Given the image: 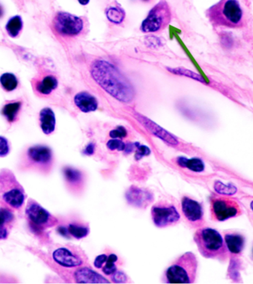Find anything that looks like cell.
<instances>
[{
    "label": "cell",
    "mask_w": 253,
    "mask_h": 284,
    "mask_svg": "<svg viewBox=\"0 0 253 284\" xmlns=\"http://www.w3.org/2000/svg\"><path fill=\"white\" fill-rule=\"evenodd\" d=\"M91 73L96 82L111 97L122 103L133 101L135 91L123 73L113 64L97 60L91 66Z\"/></svg>",
    "instance_id": "1"
},
{
    "label": "cell",
    "mask_w": 253,
    "mask_h": 284,
    "mask_svg": "<svg viewBox=\"0 0 253 284\" xmlns=\"http://www.w3.org/2000/svg\"><path fill=\"white\" fill-rule=\"evenodd\" d=\"M27 195L15 175L9 169L0 170V205L11 210L22 208Z\"/></svg>",
    "instance_id": "2"
},
{
    "label": "cell",
    "mask_w": 253,
    "mask_h": 284,
    "mask_svg": "<svg viewBox=\"0 0 253 284\" xmlns=\"http://www.w3.org/2000/svg\"><path fill=\"white\" fill-rule=\"evenodd\" d=\"M207 14L215 26L235 28L243 25V12L238 0H220L207 10Z\"/></svg>",
    "instance_id": "3"
},
{
    "label": "cell",
    "mask_w": 253,
    "mask_h": 284,
    "mask_svg": "<svg viewBox=\"0 0 253 284\" xmlns=\"http://www.w3.org/2000/svg\"><path fill=\"white\" fill-rule=\"evenodd\" d=\"M198 261L196 255L188 252L179 257L164 274L165 283H192L197 272Z\"/></svg>",
    "instance_id": "4"
},
{
    "label": "cell",
    "mask_w": 253,
    "mask_h": 284,
    "mask_svg": "<svg viewBox=\"0 0 253 284\" xmlns=\"http://www.w3.org/2000/svg\"><path fill=\"white\" fill-rule=\"evenodd\" d=\"M199 252L207 258H221L227 255V246L221 234L211 228H202L194 235Z\"/></svg>",
    "instance_id": "5"
},
{
    "label": "cell",
    "mask_w": 253,
    "mask_h": 284,
    "mask_svg": "<svg viewBox=\"0 0 253 284\" xmlns=\"http://www.w3.org/2000/svg\"><path fill=\"white\" fill-rule=\"evenodd\" d=\"M26 216L30 229L36 233L45 231L58 224L57 219L34 199H29L27 203Z\"/></svg>",
    "instance_id": "6"
},
{
    "label": "cell",
    "mask_w": 253,
    "mask_h": 284,
    "mask_svg": "<svg viewBox=\"0 0 253 284\" xmlns=\"http://www.w3.org/2000/svg\"><path fill=\"white\" fill-rule=\"evenodd\" d=\"M172 18L171 8L166 0H160L150 11L141 24L144 33H155L164 29Z\"/></svg>",
    "instance_id": "7"
},
{
    "label": "cell",
    "mask_w": 253,
    "mask_h": 284,
    "mask_svg": "<svg viewBox=\"0 0 253 284\" xmlns=\"http://www.w3.org/2000/svg\"><path fill=\"white\" fill-rule=\"evenodd\" d=\"M53 164V153L51 148L44 145H36L27 150L24 164L29 169L48 172Z\"/></svg>",
    "instance_id": "8"
},
{
    "label": "cell",
    "mask_w": 253,
    "mask_h": 284,
    "mask_svg": "<svg viewBox=\"0 0 253 284\" xmlns=\"http://www.w3.org/2000/svg\"><path fill=\"white\" fill-rule=\"evenodd\" d=\"M53 26L58 35L63 37H73L82 32L84 22L80 17L73 14L60 12L55 16Z\"/></svg>",
    "instance_id": "9"
},
{
    "label": "cell",
    "mask_w": 253,
    "mask_h": 284,
    "mask_svg": "<svg viewBox=\"0 0 253 284\" xmlns=\"http://www.w3.org/2000/svg\"><path fill=\"white\" fill-rule=\"evenodd\" d=\"M152 221L156 227L160 228L175 225L180 221V215L174 205L161 202L152 207Z\"/></svg>",
    "instance_id": "10"
},
{
    "label": "cell",
    "mask_w": 253,
    "mask_h": 284,
    "mask_svg": "<svg viewBox=\"0 0 253 284\" xmlns=\"http://www.w3.org/2000/svg\"><path fill=\"white\" fill-rule=\"evenodd\" d=\"M240 212L239 206L233 200L220 198L212 202V215L216 221H224L235 217Z\"/></svg>",
    "instance_id": "11"
},
{
    "label": "cell",
    "mask_w": 253,
    "mask_h": 284,
    "mask_svg": "<svg viewBox=\"0 0 253 284\" xmlns=\"http://www.w3.org/2000/svg\"><path fill=\"white\" fill-rule=\"evenodd\" d=\"M31 83L35 93L42 97L51 95L59 84L57 78L53 74H44L39 77L33 78Z\"/></svg>",
    "instance_id": "12"
},
{
    "label": "cell",
    "mask_w": 253,
    "mask_h": 284,
    "mask_svg": "<svg viewBox=\"0 0 253 284\" xmlns=\"http://www.w3.org/2000/svg\"><path fill=\"white\" fill-rule=\"evenodd\" d=\"M182 209L184 216L191 224L198 225L203 221V210L200 204L188 197H184L182 201Z\"/></svg>",
    "instance_id": "13"
},
{
    "label": "cell",
    "mask_w": 253,
    "mask_h": 284,
    "mask_svg": "<svg viewBox=\"0 0 253 284\" xmlns=\"http://www.w3.org/2000/svg\"><path fill=\"white\" fill-rule=\"evenodd\" d=\"M53 258L58 264L64 267H76L82 264L81 258L73 254L67 248L62 247L56 249L53 252Z\"/></svg>",
    "instance_id": "14"
},
{
    "label": "cell",
    "mask_w": 253,
    "mask_h": 284,
    "mask_svg": "<svg viewBox=\"0 0 253 284\" xmlns=\"http://www.w3.org/2000/svg\"><path fill=\"white\" fill-rule=\"evenodd\" d=\"M15 223V216L12 210L0 207V240L9 238Z\"/></svg>",
    "instance_id": "15"
},
{
    "label": "cell",
    "mask_w": 253,
    "mask_h": 284,
    "mask_svg": "<svg viewBox=\"0 0 253 284\" xmlns=\"http://www.w3.org/2000/svg\"><path fill=\"white\" fill-rule=\"evenodd\" d=\"M74 103L81 112L86 114L94 112L98 109V100L88 92L77 93L74 97Z\"/></svg>",
    "instance_id": "16"
},
{
    "label": "cell",
    "mask_w": 253,
    "mask_h": 284,
    "mask_svg": "<svg viewBox=\"0 0 253 284\" xmlns=\"http://www.w3.org/2000/svg\"><path fill=\"white\" fill-rule=\"evenodd\" d=\"M39 123L45 135L53 133L56 128V117L53 110L50 108H43L39 113Z\"/></svg>",
    "instance_id": "17"
},
{
    "label": "cell",
    "mask_w": 253,
    "mask_h": 284,
    "mask_svg": "<svg viewBox=\"0 0 253 284\" xmlns=\"http://www.w3.org/2000/svg\"><path fill=\"white\" fill-rule=\"evenodd\" d=\"M77 283H109V280L102 277L101 274L91 270L89 268L78 269L74 274Z\"/></svg>",
    "instance_id": "18"
},
{
    "label": "cell",
    "mask_w": 253,
    "mask_h": 284,
    "mask_svg": "<svg viewBox=\"0 0 253 284\" xmlns=\"http://www.w3.org/2000/svg\"><path fill=\"white\" fill-rule=\"evenodd\" d=\"M138 119H139L141 123L144 124L143 125L145 126L151 133H153L155 136L161 138L165 142H167L170 144H174V145L178 144V141L174 136L170 134L166 130L162 129L161 127L158 126L156 124L149 120L147 118L141 117H139Z\"/></svg>",
    "instance_id": "19"
},
{
    "label": "cell",
    "mask_w": 253,
    "mask_h": 284,
    "mask_svg": "<svg viewBox=\"0 0 253 284\" xmlns=\"http://www.w3.org/2000/svg\"><path fill=\"white\" fill-rule=\"evenodd\" d=\"M22 100H13L7 102L3 106L1 114L10 124H13L18 119L19 114L23 107Z\"/></svg>",
    "instance_id": "20"
},
{
    "label": "cell",
    "mask_w": 253,
    "mask_h": 284,
    "mask_svg": "<svg viewBox=\"0 0 253 284\" xmlns=\"http://www.w3.org/2000/svg\"><path fill=\"white\" fill-rule=\"evenodd\" d=\"M227 249L231 253L239 254L244 245V238L238 234H227L224 237Z\"/></svg>",
    "instance_id": "21"
},
{
    "label": "cell",
    "mask_w": 253,
    "mask_h": 284,
    "mask_svg": "<svg viewBox=\"0 0 253 284\" xmlns=\"http://www.w3.org/2000/svg\"><path fill=\"white\" fill-rule=\"evenodd\" d=\"M177 161L178 164L181 167L188 168L193 172H203L205 168L204 162L200 158H193L188 159L185 157H179L177 158Z\"/></svg>",
    "instance_id": "22"
},
{
    "label": "cell",
    "mask_w": 253,
    "mask_h": 284,
    "mask_svg": "<svg viewBox=\"0 0 253 284\" xmlns=\"http://www.w3.org/2000/svg\"><path fill=\"white\" fill-rule=\"evenodd\" d=\"M105 14H106L108 20L116 25L121 24L125 20V16H126L125 10L119 5L110 6L106 9Z\"/></svg>",
    "instance_id": "23"
},
{
    "label": "cell",
    "mask_w": 253,
    "mask_h": 284,
    "mask_svg": "<svg viewBox=\"0 0 253 284\" xmlns=\"http://www.w3.org/2000/svg\"><path fill=\"white\" fill-rule=\"evenodd\" d=\"M23 22L20 16H14L8 22L6 30L8 34L12 38H16L23 31Z\"/></svg>",
    "instance_id": "24"
},
{
    "label": "cell",
    "mask_w": 253,
    "mask_h": 284,
    "mask_svg": "<svg viewBox=\"0 0 253 284\" xmlns=\"http://www.w3.org/2000/svg\"><path fill=\"white\" fill-rule=\"evenodd\" d=\"M0 84L7 92L15 90L19 85L17 76L12 73H5L0 76Z\"/></svg>",
    "instance_id": "25"
},
{
    "label": "cell",
    "mask_w": 253,
    "mask_h": 284,
    "mask_svg": "<svg viewBox=\"0 0 253 284\" xmlns=\"http://www.w3.org/2000/svg\"><path fill=\"white\" fill-rule=\"evenodd\" d=\"M64 173L66 180L70 184L78 186L81 183L82 176L79 171L72 169V168H66L64 169Z\"/></svg>",
    "instance_id": "26"
},
{
    "label": "cell",
    "mask_w": 253,
    "mask_h": 284,
    "mask_svg": "<svg viewBox=\"0 0 253 284\" xmlns=\"http://www.w3.org/2000/svg\"><path fill=\"white\" fill-rule=\"evenodd\" d=\"M215 191L218 194L223 195V196H232V195L236 194L237 187L233 184H224L221 181H216L214 184Z\"/></svg>",
    "instance_id": "27"
},
{
    "label": "cell",
    "mask_w": 253,
    "mask_h": 284,
    "mask_svg": "<svg viewBox=\"0 0 253 284\" xmlns=\"http://www.w3.org/2000/svg\"><path fill=\"white\" fill-rule=\"evenodd\" d=\"M68 232L74 238H77V239H81V238L87 236L89 233V230L87 227H82V226L70 224L68 226Z\"/></svg>",
    "instance_id": "28"
},
{
    "label": "cell",
    "mask_w": 253,
    "mask_h": 284,
    "mask_svg": "<svg viewBox=\"0 0 253 284\" xmlns=\"http://www.w3.org/2000/svg\"><path fill=\"white\" fill-rule=\"evenodd\" d=\"M118 258L115 254H111L107 259L106 265L102 268V271L107 275H111L116 271V266L115 263L117 261Z\"/></svg>",
    "instance_id": "29"
},
{
    "label": "cell",
    "mask_w": 253,
    "mask_h": 284,
    "mask_svg": "<svg viewBox=\"0 0 253 284\" xmlns=\"http://www.w3.org/2000/svg\"><path fill=\"white\" fill-rule=\"evenodd\" d=\"M168 70L174 74L180 75V76H188V77L195 78V79L199 80V81H203L202 77L199 76L196 73L187 70V69L182 68V67H177V68H167Z\"/></svg>",
    "instance_id": "30"
},
{
    "label": "cell",
    "mask_w": 253,
    "mask_h": 284,
    "mask_svg": "<svg viewBox=\"0 0 253 284\" xmlns=\"http://www.w3.org/2000/svg\"><path fill=\"white\" fill-rule=\"evenodd\" d=\"M107 147L111 150H119V151H123L125 150L126 144L121 140H118L117 139H114L110 140L107 144Z\"/></svg>",
    "instance_id": "31"
},
{
    "label": "cell",
    "mask_w": 253,
    "mask_h": 284,
    "mask_svg": "<svg viewBox=\"0 0 253 284\" xmlns=\"http://www.w3.org/2000/svg\"><path fill=\"white\" fill-rule=\"evenodd\" d=\"M11 147L9 140L0 136V157H6L10 153Z\"/></svg>",
    "instance_id": "32"
},
{
    "label": "cell",
    "mask_w": 253,
    "mask_h": 284,
    "mask_svg": "<svg viewBox=\"0 0 253 284\" xmlns=\"http://www.w3.org/2000/svg\"><path fill=\"white\" fill-rule=\"evenodd\" d=\"M127 135V130L122 126L118 127L116 129L110 132V136L113 139H123L126 137Z\"/></svg>",
    "instance_id": "33"
},
{
    "label": "cell",
    "mask_w": 253,
    "mask_h": 284,
    "mask_svg": "<svg viewBox=\"0 0 253 284\" xmlns=\"http://www.w3.org/2000/svg\"><path fill=\"white\" fill-rule=\"evenodd\" d=\"M150 154V150L148 147L146 146H139L138 147L137 151H136V158L137 160L142 158V157L146 156Z\"/></svg>",
    "instance_id": "34"
},
{
    "label": "cell",
    "mask_w": 253,
    "mask_h": 284,
    "mask_svg": "<svg viewBox=\"0 0 253 284\" xmlns=\"http://www.w3.org/2000/svg\"><path fill=\"white\" fill-rule=\"evenodd\" d=\"M113 274H114L113 280L116 283H124V282L126 281V275L122 271H116Z\"/></svg>",
    "instance_id": "35"
},
{
    "label": "cell",
    "mask_w": 253,
    "mask_h": 284,
    "mask_svg": "<svg viewBox=\"0 0 253 284\" xmlns=\"http://www.w3.org/2000/svg\"><path fill=\"white\" fill-rule=\"evenodd\" d=\"M107 259H108V256H107L106 255H105V254L99 255V256L97 257V258L95 259V261H94V266H95L96 267L98 268V269H100V268H102L103 263H105V262L107 261Z\"/></svg>",
    "instance_id": "36"
},
{
    "label": "cell",
    "mask_w": 253,
    "mask_h": 284,
    "mask_svg": "<svg viewBox=\"0 0 253 284\" xmlns=\"http://www.w3.org/2000/svg\"><path fill=\"white\" fill-rule=\"evenodd\" d=\"M94 148H95V146L94 144H90L86 147V150H85V153L87 155H92L94 152Z\"/></svg>",
    "instance_id": "37"
},
{
    "label": "cell",
    "mask_w": 253,
    "mask_h": 284,
    "mask_svg": "<svg viewBox=\"0 0 253 284\" xmlns=\"http://www.w3.org/2000/svg\"><path fill=\"white\" fill-rule=\"evenodd\" d=\"M78 2L81 6H87L90 3V0H78Z\"/></svg>",
    "instance_id": "38"
},
{
    "label": "cell",
    "mask_w": 253,
    "mask_h": 284,
    "mask_svg": "<svg viewBox=\"0 0 253 284\" xmlns=\"http://www.w3.org/2000/svg\"><path fill=\"white\" fill-rule=\"evenodd\" d=\"M3 9H2L1 6H0V17H3Z\"/></svg>",
    "instance_id": "39"
},
{
    "label": "cell",
    "mask_w": 253,
    "mask_h": 284,
    "mask_svg": "<svg viewBox=\"0 0 253 284\" xmlns=\"http://www.w3.org/2000/svg\"><path fill=\"white\" fill-rule=\"evenodd\" d=\"M250 208H251V210H252V212H253V201H252V202H251Z\"/></svg>",
    "instance_id": "40"
},
{
    "label": "cell",
    "mask_w": 253,
    "mask_h": 284,
    "mask_svg": "<svg viewBox=\"0 0 253 284\" xmlns=\"http://www.w3.org/2000/svg\"><path fill=\"white\" fill-rule=\"evenodd\" d=\"M143 1H148V0H143Z\"/></svg>",
    "instance_id": "41"
}]
</instances>
